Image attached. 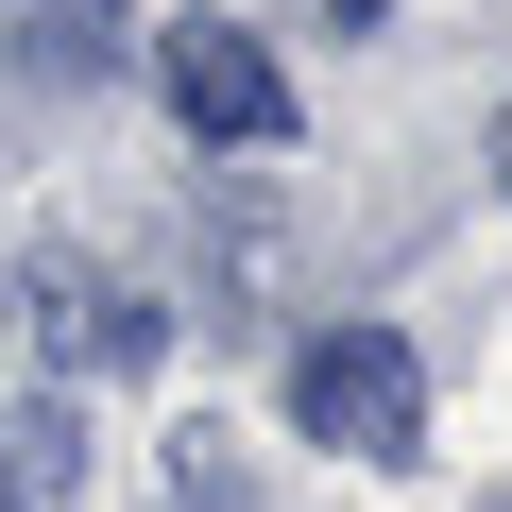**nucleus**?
I'll return each mask as SVG.
<instances>
[{
	"instance_id": "obj_5",
	"label": "nucleus",
	"mask_w": 512,
	"mask_h": 512,
	"mask_svg": "<svg viewBox=\"0 0 512 512\" xmlns=\"http://www.w3.org/2000/svg\"><path fill=\"white\" fill-rule=\"evenodd\" d=\"M52 52L69 69H120V0H52Z\"/></svg>"
},
{
	"instance_id": "obj_2",
	"label": "nucleus",
	"mask_w": 512,
	"mask_h": 512,
	"mask_svg": "<svg viewBox=\"0 0 512 512\" xmlns=\"http://www.w3.org/2000/svg\"><path fill=\"white\" fill-rule=\"evenodd\" d=\"M35 359H52V393L69 376H137V359H171V308L137 291V274H103V256H35Z\"/></svg>"
},
{
	"instance_id": "obj_4",
	"label": "nucleus",
	"mask_w": 512,
	"mask_h": 512,
	"mask_svg": "<svg viewBox=\"0 0 512 512\" xmlns=\"http://www.w3.org/2000/svg\"><path fill=\"white\" fill-rule=\"evenodd\" d=\"M86 478V410L69 393H35V410H0V512H52Z\"/></svg>"
},
{
	"instance_id": "obj_3",
	"label": "nucleus",
	"mask_w": 512,
	"mask_h": 512,
	"mask_svg": "<svg viewBox=\"0 0 512 512\" xmlns=\"http://www.w3.org/2000/svg\"><path fill=\"white\" fill-rule=\"evenodd\" d=\"M154 86H171L188 137H239V154H256V137H291V69L256 52L239 18H171V35H154Z\"/></svg>"
},
{
	"instance_id": "obj_1",
	"label": "nucleus",
	"mask_w": 512,
	"mask_h": 512,
	"mask_svg": "<svg viewBox=\"0 0 512 512\" xmlns=\"http://www.w3.org/2000/svg\"><path fill=\"white\" fill-rule=\"evenodd\" d=\"M291 427L342 444V461H427V376H410V342H393V325H325V342L291 359Z\"/></svg>"
},
{
	"instance_id": "obj_6",
	"label": "nucleus",
	"mask_w": 512,
	"mask_h": 512,
	"mask_svg": "<svg viewBox=\"0 0 512 512\" xmlns=\"http://www.w3.org/2000/svg\"><path fill=\"white\" fill-rule=\"evenodd\" d=\"M495 188H512V103H495Z\"/></svg>"
}]
</instances>
